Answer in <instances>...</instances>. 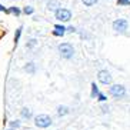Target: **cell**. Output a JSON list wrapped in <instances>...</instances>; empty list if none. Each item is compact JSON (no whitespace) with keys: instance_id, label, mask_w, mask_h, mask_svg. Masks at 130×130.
I'll list each match as a JSON object with an SVG mask.
<instances>
[{"instance_id":"6da1fadb","label":"cell","mask_w":130,"mask_h":130,"mask_svg":"<svg viewBox=\"0 0 130 130\" xmlns=\"http://www.w3.org/2000/svg\"><path fill=\"white\" fill-rule=\"evenodd\" d=\"M59 53H60V56L63 59H72L73 54H74V47H73V44H70V43H60L59 44Z\"/></svg>"},{"instance_id":"5b68a950","label":"cell","mask_w":130,"mask_h":130,"mask_svg":"<svg viewBox=\"0 0 130 130\" xmlns=\"http://www.w3.org/2000/svg\"><path fill=\"white\" fill-rule=\"evenodd\" d=\"M113 30L116 31H120V33H123V31L127 30V20L124 19H117L113 22Z\"/></svg>"},{"instance_id":"ac0fdd59","label":"cell","mask_w":130,"mask_h":130,"mask_svg":"<svg viewBox=\"0 0 130 130\" xmlns=\"http://www.w3.org/2000/svg\"><path fill=\"white\" fill-rule=\"evenodd\" d=\"M119 6H130V0H117Z\"/></svg>"},{"instance_id":"2e32d148","label":"cell","mask_w":130,"mask_h":130,"mask_svg":"<svg viewBox=\"0 0 130 130\" xmlns=\"http://www.w3.org/2000/svg\"><path fill=\"white\" fill-rule=\"evenodd\" d=\"M97 94H99V89H97L96 83H93L92 84V97H96Z\"/></svg>"},{"instance_id":"ba28073f","label":"cell","mask_w":130,"mask_h":130,"mask_svg":"<svg viewBox=\"0 0 130 130\" xmlns=\"http://www.w3.org/2000/svg\"><path fill=\"white\" fill-rule=\"evenodd\" d=\"M46 7H47L49 12H56V10L60 7V3H59V0H47Z\"/></svg>"},{"instance_id":"ffe728a7","label":"cell","mask_w":130,"mask_h":130,"mask_svg":"<svg viewBox=\"0 0 130 130\" xmlns=\"http://www.w3.org/2000/svg\"><path fill=\"white\" fill-rule=\"evenodd\" d=\"M66 31H69V33H74L76 31V29L73 26H69V27H66Z\"/></svg>"},{"instance_id":"3957f363","label":"cell","mask_w":130,"mask_h":130,"mask_svg":"<svg viewBox=\"0 0 130 130\" xmlns=\"http://www.w3.org/2000/svg\"><path fill=\"white\" fill-rule=\"evenodd\" d=\"M35 124L37 127H42V129L49 127L50 124H52V117L47 116V115H39V116H36V119H35Z\"/></svg>"},{"instance_id":"7402d4cb","label":"cell","mask_w":130,"mask_h":130,"mask_svg":"<svg viewBox=\"0 0 130 130\" xmlns=\"http://www.w3.org/2000/svg\"><path fill=\"white\" fill-rule=\"evenodd\" d=\"M20 126V123L17 122V120H14V122H12V127H19Z\"/></svg>"},{"instance_id":"44dd1931","label":"cell","mask_w":130,"mask_h":130,"mask_svg":"<svg viewBox=\"0 0 130 130\" xmlns=\"http://www.w3.org/2000/svg\"><path fill=\"white\" fill-rule=\"evenodd\" d=\"M0 12L2 13H7V7H4V4L0 3Z\"/></svg>"},{"instance_id":"603a6c76","label":"cell","mask_w":130,"mask_h":130,"mask_svg":"<svg viewBox=\"0 0 130 130\" xmlns=\"http://www.w3.org/2000/svg\"><path fill=\"white\" fill-rule=\"evenodd\" d=\"M10 130H13V129H10Z\"/></svg>"},{"instance_id":"8992f818","label":"cell","mask_w":130,"mask_h":130,"mask_svg":"<svg viewBox=\"0 0 130 130\" xmlns=\"http://www.w3.org/2000/svg\"><path fill=\"white\" fill-rule=\"evenodd\" d=\"M97 79H99V82L102 84H110L111 83V76L107 70H100L99 74H97Z\"/></svg>"},{"instance_id":"30bf717a","label":"cell","mask_w":130,"mask_h":130,"mask_svg":"<svg viewBox=\"0 0 130 130\" xmlns=\"http://www.w3.org/2000/svg\"><path fill=\"white\" fill-rule=\"evenodd\" d=\"M22 33H23V26H19L14 31V36H13V42H14V46H17L20 42V37H22Z\"/></svg>"},{"instance_id":"7c38bea8","label":"cell","mask_w":130,"mask_h":130,"mask_svg":"<svg viewBox=\"0 0 130 130\" xmlns=\"http://www.w3.org/2000/svg\"><path fill=\"white\" fill-rule=\"evenodd\" d=\"M24 72L30 73V74H35V73H36V64L33 63V61L26 63V66H24Z\"/></svg>"},{"instance_id":"9a60e30c","label":"cell","mask_w":130,"mask_h":130,"mask_svg":"<svg viewBox=\"0 0 130 130\" xmlns=\"http://www.w3.org/2000/svg\"><path fill=\"white\" fill-rule=\"evenodd\" d=\"M22 117H24V119H29V117H31V110H29V109H22Z\"/></svg>"},{"instance_id":"d6986e66","label":"cell","mask_w":130,"mask_h":130,"mask_svg":"<svg viewBox=\"0 0 130 130\" xmlns=\"http://www.w3.org/2000/svg\"><path fill=\"white\" fill-rule=\"evenodd\" d=\"M97 97H99L100 102H104V100H106V96H104L103 93H100V92H99V94H97Z\"/></svg>"},{"instance_id":"9c48e42d","label":"cell","mask_w":130,"mask_h":130,"mask_svg":"<svg viewBox=\"0 0 130 130\" xmlns=\"http://www.w3.org/2000/svg\"><path fill=\"white\" fill-rule=\"evenodd\" d=\"M7 14L19 17L20 14H23V12H22V7H19V6H10V7H7Z\"/></svg>"},{"instance_id":"277c9868","label":"cell","mask_w":130,"mask_h":130,"mask_svg":"<svg viewBox=\"0 0 130 130\" xmlns=\"http://www.w3.org/2000/svg\"><path fill=\"white\" fill-rule=\"evenodd\" d=\"M110 94L113 97H123L126 94V89L123 87L122 84H113L110 87Z\"/></svg>"},{"instance_id":"7a4b0ae2","label":"cell","mask_w":130,"mask_h":130,"mask_svg":"<svg viewBox=\"0 0 130 130\" xmlns=\"http://www.w3.org/2000/svg\"><path fill=\"white\" fill-rule=\"evenodd\" d=\"M54 17H56L59 22H61V23H67V22H70V19H72V12H70L69 9L59 7L57 10L54 12Z\"/></svg>"},{"instance_id":"52a82bcc","label":"cell","mask_w":130,"mask_h":130,"mask_svg":"<svg viewBox=\"0 0 130 130\" xmlns=\"http://www.w3.org/2000/svg\"><path fill=\"white\" fill-rule=\"evenodd\" d=\"M52 35L56 36V37H63V36L66 35V27L63 26V24H60V23L54 24V30L52 31Z\"/></svg>"},{"instance_id":"5bb4252c","label":"cell","mask_w":130,"mask_h":130,"mask_svg":"<svg viewBox=\"0 0 130 130\" xmlns=\"http://www.w3.org/2000/svg\"><path fill=\"white\" fill-rule=\"evenodd\" d=\"M69 113V107H66V106H59L57 107V115L59 116H66Z\"/></svg>"},{"instance_id":"4fadbf2b","label":"cell","mask_w":130,"mask_h":130,"mask_svg":"<svg viewBox=\"0 0 130 130\" xmlns=\"http://www.w3.org/2000/svg\"><path fill=\"white\" fill-rule=\"evenodd\" d=\"M22 12H23V14L26 16H30L35 13V7L33 6H30V4H27V6H24V7H22Z\"/></svg>"},{"instance_id":"e0dca14e","label":"cell","mask_w":130,"mask_h":130,"mask_svg":"<svg viewBox=\"0 0 130 130\" xmlns=\"http://www.w3.org/2000/svg\"><path fill=\"white\" fill-rule=\"evenodd\" d=\"M83 2L84 6H87V7H90V6H93V4L97 3V0H82Z\"/></svg>"},{"instance_id":"8fae6325","label":"cell","mask_w":130,"mask_h":130,"mask_svg":"<svg viewBox=\"0 0 130 130\" xmlns=\"http://www.w3.org/2000/svg\"><path fill=\"white\" fill-rule=\"evenodd\" d=\"M39 44V40L35 37H31V39H27V42H26V49H35V47H37Z\"/></svg>"}]
</instances>
